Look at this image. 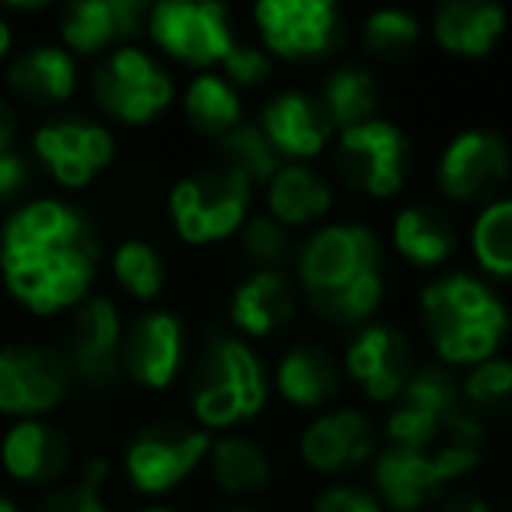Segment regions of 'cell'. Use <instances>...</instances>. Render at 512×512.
Wrapping results in <instances>:
<instances>
[{
    "label": "cell",
    "mask_w": 512,
    "mask_h": 512,
    "mask_svg": "<svg viewBox=\"0 0 512 512\" xmlns=\"http://www.w3.org/2000/svg\"><path fill=\"white\" fill-rule=\"evenodd\" d=\"M302 299L334 327H365L386 299L383 242L362 221H330L295 253Z\"/></svg>",
    "instance_id": "6da1fadb"
},
{
    "label": "cell",
    "mask_w": 512,
    "mask_h": 512,
    "mask_svg": "<svg viewBox=\"0 0 512 512\" xmlns=\"http://www.w3.org/2000/svg\"><path fill=\"white\" fill-rule=\"evenodd\" d=\"M418 313L435 358L446 369H474L498 355L512 330L502 295L470 271H449L418 292Z\"/></svg>",
    "instance_id": "7a4b0ae2"
},
{
    "label": "cell",
    "mask_w": 512,
    "mask_h": 512,
    "mask_svg": "<svg viewBox=\"0 0 512 512\" xmlns=\"http://www.w3.org/2000/svg\"><path fill=\"white\" fill-rule=\"evenodd\" d=\"M271 400V379L249 341L214 330L190 376L193 425L211 435L253 421Z\"/></svg>",
    "instance_id": "3957f363"
},
{
    "label": "cell",
    "mask_w": 512,
    "mask_h": 512,
    "mask_svg": "<svg viewBox=\"0 0 512 512\" xmlns=\"http://www.w3.org/2000/svg\"><path fill=\"white\" fill-rule=\"evenodd\" d=\"M484 425L449 435L432 449H400L379 446L372 460V491L386 512H421L439 502L442 491L456 477L470 474L481 463Z\"/></svg>",
    "instance_id": "277c9868"
},
{
    "label": "cell",
    "mask_w": 512,
    "mask_h": 512,
    "mask_svg": "<svg viewBox=\"0 0 512 512\" xmlns=\"http://www.w3.org/2000/svg\"><path fill=\"white\" fill-rule=\"evenodd\" d=\"M99 271V239L74 246H0V278L32 316L78 309Z\"/></svg>",
    "instance_id": "5b68a950"
},
{
    "label": "cell",
    "mask_w": 512,
    "mask_h": 512,
    "mask_svg": "<svg viewBox=\"0 0 512 512\" xmlns=\"http://www.w3.org/2000/svg\"><path fill=\"white\" fill-rule=\"evenodd\" d=\"M256 186L239 169L214 162L176 179L169 190V221L186 246H218L249 221Z\"/></svg>",
    "instance_id": "8992f818"
},
{
    "label": "cell",
    "mask_w": 512,
    "mask_h": 512,
    "mask_svg": "<svg viewBox=\"0 0 512 512\" xmlns=\"http://www.w3.org/2000/svg\"><path fill=\"white\" fill-rule=\"evenodd\" d=\"M481 425L460 397V383L446 365H421L407 379L404 393L390 404L383 421L386 446L432 449L449 435Z\"/></svg>",
    "instance_id": "52a82bcc"
},
{
    "label": "cell",
    "mask_w": 512,
    "mask_h": 512,
    "mask_svg": "<svg viewBox=\"0 0 512 512\" xmlns=\"http://www.w3.org/2000/svg\"><path fill=\"white\" fill-rule=\"evenodd\" d=\"M92 99L109 120L144 127L176 102V81L158 57L130 43L99 60L92 74Z\"/></svg>",
    "instance_id": "ba28073f"
},
{
    "label": "cell",
    "mask_w": 512,
    "mask_h": 512,
    "mask_svg": "<svg viewBox=\"0 0 512 512\" xmlns=\"http://www.w3.org/2000/svg\"><path fill=\"white\" fill-rule=\"evenodd\" d=\"M211 442L214 435L197 428L193 421H148L123 449L127 481L134 484V491L148 498L169 495L197 474V467L211 453Z\"/></svg>",
    "instance_id": "9c48e42d"
},
{
    "label": "cell",
    "mask_w": 512,
    "mask_h": 512,
    "mask_svg": "<svg viewBox=\"0 0 512 512\" xmlns=\"http://www.w3.org/2000/svg\"><path fill=\"white\" fill-rule=\"evenodd\" d=\"M334 169L348 190L372 200H393L411 172V141L397 123L376 116L337 134Z\"/></svg>",
    "instance_id": "30bf717a"
},
{
    "label": "cell",
    "mask_w": 512,
    "mask_h": 512,
    "mask_svg": "<svg viewBox=\"0 0 512 512\" xmlns=\"http://www.w3.org/2000/svg\"><path fill=\"white\" fill-rule=\"evenodd\" d=\"M144 32L165 57L197 74L214 71L235 46L228 8L211 0H162L148 11Z\"/></svg>",
    "instance_id": "8fae6325"
},
{
    "label": "cell",
    "mask_w": 512,
    "mask_h": 512,
    "mask_svg": "<svg viewBox=\"0 0 512 512\" xmlns=\"http://www.w3.org/2000/svg\"><path fill=\"white\" fill-rule=\"evenodd\" d=\"M260 46L274 60H327L344 43V18L334 0H260L253 4Z\"/></svg>",
    "instance_id": "7c38bea8"
},
{
    "label": "cell",
    "mask_w": 512,
    "mask_h": 512,
    "mask_svg": "<svg viewBox=\"0 0 512 512\" xmlns=\"http://www.w3.org/2000/svg\"><path fill=\"white\" fill-rule=\"evenodd\" d=\"M512 172V148L498 130L470 127L449 137L435 165V186L453 204H488Z\"/></svg>",
    "instance_id": "4fadbf2b"
},
{
    "label": "cell",
    "mask_w": 512,
    "mask_h": 512,
    "mask_svg": "<svg viewBox=\"0 0 512 512\" xmlns=\"http://www.w3.org/2000/svg\"><path fill=\"white\" fill-rule=\"evenodd\" d=\"M74 372L64 351L46 344H4L0 348V414L43 418L71 393Z\"/></svg>",
    "instance_id": "5bb4252c"
},
{
    "label": "cell",
    "mask_w": 512,
    "mask_h": 512,
    "mask_svg": "<svg viewBox=\"0 0 512 512\" xmlns=\"http://www.w3.org/2000/svg\"><path fill=\"white\" fill-rule=\"evenodd\" d=\"M32 155L64 190H85L116 158V137L109 127L85 116H57L36 127Z\"/></svg>",
    "instance_id": "9a60e30c"
},
{
    "label": "cell",
    "mask_w": 512,
    "mask_h": 512,
    "mask_svg": "<svg viewBox=\"0 0 512 512\" xmlns=\"http://www.w3.org/2000/svg\"><path fill=\"white\" fill-rule=\"evenodd\" d=\"M341 369L369 404L390 407L404 393L407 379L414 376L411 341L393 323L372 320L355 330L351 344L344 348Z\"/></svg>",
    "instance_id": "2e32d148"
},
{
    "label": "cell",
    "mask_w": 512,
    "mask_h": 512,
    "mask_svg": "<svg viewBox=\"0 0 512 512\" xmlns=\"http://www.w3.org/2000/svg\"><path fill=\"white\" fill-rule=\"evenodd\" d=\"M379 453V428L358 407H327L299 435V456L309 470L327 477L372 467Z\"/></svg>",
    "instance_id": "e0dca14e"
},
{
    "label": "cell",
    "mask_w": 512,
    "mask_h": 512,
    "mask_svg": "<svg viewBox=\"0 0 512 512\" xmlns=\"http://www.w3.org/2000/svg\"><path fill=\"white\" fill-rule=\"evenodd\" d=\"M186 362V327L169 309H148L123 330L120 365L144 390H169Z\"/></svg>",
    "instance_id": "ac0fdd59"
},
{
    "label": "cell",
    "mask_w": 512,
    "mask_h": 512,
    "mask_svg": "<svg viewBox=\"0 0 512 512\" xmlns=\"http://www.w3.org/2000/svg\"><path fill=\"white\" fill-rule=\"evenodd\" d=\"M123 320L120 309L106 295H88L74 309L71 330H67V362L71 372L81 376L88 386H106L123 372L120 351H123Z\"/></svg>",
    "instance_id": "d6986e66"
},
{
    "label": "cell",
    "mask_w": 512,
    "mask_h": 512,
    "mask_svg": "<svg viewBox=\"0 0 512 512\" xmlns=\"http://www.w3.org/2000/svg\"><path fill=\"white\" fill-rule=\"evenodd\" d=\"M256 127L264 130V137L278 151L281 162L302 165H313V158H320L337 137L320 99L313 92H299V88L271 95L260 109Z\"/></svg>",
    "instance_id": "ffe728a7"
},
{
    "label": "cell",
    "mask_w": 512,
    "mask_h": 512,
    "mask_svg": "<svg viewBox=\"0 0 512 512\" xmlns=\"http://www.w3.org/2000/svg\"><path fill=\"white\" fill-rule=\"evenodd\" d=\"M148 11L141 0H74L60 11V46L74 60L113 53L144 32Z\"/></svg>",
    "instance_id": "44dd1931"
},
{
    "label": "cell",
    "mask_w": 512,
    "mask_h": 512,
    "mask_svg": "<svg viewBox=\"0 0 512 512\" xmlns=\"http://www.w3.org/2000/svg\"><path fill=\"white\" fill-rule=\"evenodd\" d=\"M0 467L25 488H50L71 467V439L43 418H25L0 439Z\"/></svg>",
    "instance_id": "7402d4cb"
},
{
    "label": "cell",
    "mask_w": 512,
    "mask_h": 512,
    "mask_svg": "<svg viewBox=\"0 0 512 512\" xmlns=\"http://www.w3.org/2000/svg\"><path fill=\"white\" fill-rule=\"evenodd\" d=\"M299 313V285L288 271H253L228 299V320L242 341H264L288 327Z\"/></svg>",
    "instance_id": "603a6c76"
},
{
    "label": "cell",
    "mask_w": 512,
    "mask_h": 512,
    "mask_svg": "<svg viewBox=\"0 0 512 512\" xmlns=\"http://www.w3.org/2000/svg\"><path fill=\"white\" fill-rule=\"evenodd\" d=\"M509 29V11L495 0H446L432 11V36L456 60H484Z\"/></svg>",
    "instance_id": "cb8c5ba5"
},
{
    "label": "cell",
    "mask_w": 512,
    "mask_h": 512,
    "mask_svg": "<svg viewBox=\"0 0 512 512\" xmlns=\"http://www.w3.org/2000/svg\"><path fill=\"white\" fill-rule=\"evenodd\" d=\"M344 369L330 348L313 341L292 344L274 365V393L299 411H327L341 397Z\"/></svg>",
    "instance_id": "d4e9b609"
},
{
    "label": "cell",
    "mask_w": 512,
    "mask_h": 512,
    "mask_svg": "<svg viewBox=\"0 0 512 512\" xmlns=\"http://www.w3.org/2000/svg\"><path fill=\"white\" fill-rule=\"evenodd\" d=\"M8 88L36 109L64 106L78 92V60L60 43H39L8 64Z\"/></svg>",
    "instance_id": "484cf974"
},
{
    "label": "cell",
    "mask_w": 512,
    "mask_h": 512,
    "mask_svg": "<svg viewBox=\"0 0 512 512\" xmlns=\"http://www.w3.org/2000/svg\"><path fill=\"white\" fill-rule=\"evenodd\" d=\"M456 225L439 204H404L393 214L390 225V246L400 260H407L418 271H435V267L449 264V256L456 253Z\"/></svg>",
    "instance_id": "4316f807"
},
{
    "label": "cell",
    "mask_w": 512,
    "mask_h": 512,
    "mask_svg": "<svg viewBox=\"0 0 512 512\" xmlns=\"http://www.w3.org/2000/svg\"><path fill=\"white\" fill-rule=\"evenodd\" d=\"M334 211V186L320 169L302 162H285L267 183V214L288 232L313 228Z\"/></svg>",
    "instance_id": "83f0119b"
},
{
    "label": "cell",
    "mask_w": 512,
    "mask_h": 512,
    "mask_svg": "<svg viewBox=\"0 0 512 512\" xmlns=\"http://www.w3.org/2000/svg\"><path fill=\"white\" fill-rule=\"evenodd\" d=\"M95 228L67 200H29L0 228V246H74L92 242Z\"/></svg>",
    "instance_id": "f1b7e54d"
},
{
    "label": "cell",
    "mask_w": 512,
    "mask_h": 512,
    "mask_svg": "<svg viewBox=\"0 0 512 512\" xmlns=\"http://www.w3.org/2000/svg\"><path fill=\"white\" fill-rule=\"evenodd\" d=\"M207 467H211L214 488L228 498L264 495L274 484V460L267 453V446L239 432L214 435Z\"/></svg>",
    "instance_id": "f546056e"
},
{
    "label": "cell",
    "mask_w": 512,
    "mask_h": 512,
    "mask_svg": "<svg viewBox=\"0 0 512 512\" xmlns=\"http://www.w3.org/2000/svg\"><path fill=\"white\" fill-rule=\"evenodd\" d=\"M316 99H320L330 127L341 134V130H351L379 116V78L365 64H337L323 78Z\"/></svg>",
    "instance_id": "4dcf8cb0"
},
{
    "label": "cell",
    "mask_w": 512,
    "mask_h": 512,
    "mask_svg": "<svg viewBox=\"0 0 512 512\" xmlns=\"http://www.w3.org/2000/svg\"><path fill=\"white\" fill-rule=\"evenodd\" d=\"M467 242L484 281L512 285V197H495L477 207Z\"/></svg>",
    "instance_id": "1f68e13d"
},
{
    "label": "cell",
    "mask_w": 512,
    "mask_h": 512,
    "mask_svg": "<svg viewBox=\"0 0 512 512\" xmlns=\"http://www.w3.org/2000/svg\"><path fill=\"white\" fill-rule=\"evenodd\" d=\"M183 113L197 134L218 141L242 123V95L218 71H200L183 92Z\"/></svg>",
    "instance_id": "d6a6232c"
},
{
    "label": "cell",
    "mask_w": 512,
    "mask_h": 512,
    "mask_svg": "<svg viewBox=\"0 0 512 512\" xmlns=\"http://www.w3.org/2000/svg\"><path fill=\"white\" fill-rule=\"evenodd\" d=\"M425 39V25L414 11L404 8H379L369 11L362 22V50L379 64H400L418 53Z\"/></svg>",
    "instance_id": "836d02e7"
},
{
    "label": "cell",
    "mask_w": 512,
    "mask_h": 512,
    "mask_svg": "<svg viewBox=\"0 0 512 512\" xmlns=\"http://www.w3.org/2000/svg\"><path fill=\"white\" fill-rule=\"evenodd\" d=\"M214 155H218V162L228 165V169H239L253 186H267L278 176L281 165H285L278 158V151L271 148V141L264 137V130L246 120L214 141Z\"/></svg>",
    "instance_id": "e575fe53"
},
{
    "label": "cell",
    "mask_w": 512,
    "mask_h": 512,
    "mask_svg": "<svg viewBox=\"0 0 512 512\" xmlns=\"http://www.w3.org/2000/svg\"><path fill=\"white\" fill-rule=\"evenodd\" d=\"M113 278L130 299L137 302H155L165 288V260L151 242L144 239H127L113 249Z\"/></svg>",
    "instance_id": "d590c367"
},
{
    "label": "cell",
    "mask_w": 512,
    "mask_h": 512,
    "mask_svg": "<svg viewBox=\"0 0 512 512\" xmlns=\"http://www.w3.org/2000/svg\"><path fill=\"white\" fill-rule=\"evenodd\" d=\"M239 249L253 271H285L288 260H295L299 253L295 235L285 225H278L271 214H249L239 232Z\"/></svg>",
    "instance_id": "8d00e7d4"
},
{
    "label": "cell",
    "mask_w": 512,
    "mask_h": 512,
    "mask_svg": "<svg viewBox=\"0 0 512 512\" xmlns=\"http://www.w3.org/2000/svg\"><path fill=\"white\" fill-rule=\"evenodd\" d=\"M106 481H109V460L106 456H92L78 481L53 488L46 495V502L39 505V512H109Z\"/></svg>",
    "instance_id": "74e56055"
},
{
    "label": "cell",
    "mask_w": 512,
    "mask_h": 512,
    "mask_svg": "<svg viewBox=\"0 0 512 512\" xmlns=\"http://www.w3.org/2000/svg\"><path fill=\"white\" fill-rule=\"evenodd\" d=\"M460 397L467 411H495L512 400V358H488V362L467 369L460 383Z\"/></svg>",
    "instance_id": "f35d334b"
},
{
    "label": "cell",
    "mask_w": 512,
    "mask_h": 512,
    "mask_svg": "<svg viewBox=\"0 0 512 512\" xmlns=\"http://www.w3.org/2000/svg\"><path fill=\"white\" fill-rule=\"evenodd\" d=\"M218 74L235 88V92H242V88L253 92V88H260V85L271 81L274 57L260 43H239V39H235V46L218 64Z\"/></svg>",
    "instance_id": "ab89813d"
},
{
    "label": "cell",
    "mask_w": 512,
    "mask_h": 512,
    "mask_svg": "<svg viewBox=\"0 0 512 512\" xmlns=\"http://www.w3.org/2000/svg\"><path fill=\"white\" fill-rule=\"evenodd\" d=\"M309 512H386L383 502L376 498V491L358 488V484L334 481L323 491H316L313 509Z\"/></svg>",
    "instance_id": "60d3db41"
},
{
    "label": "cell",
    "mask_w": 512,
    "mask_h": 512,
    "mask_svg": "<svg viewBox=\"0 0 512 512\" xmlns=\"http://www.w3.org/2000/svg\"><path fill=\"white\" fill-rule=\"evenodd\" d=\"M32 183V165L18 148L0 151V204L18 200Z\"/></svg>",
    "instance_id": "b9f144b4"
},
{
    "label": "cell",
    "mask_w": 512,
    "mask_h": 512,
    "mask_svg": "<svg viewBox=\"0 0 512 512\" xmlns=\"http://www.w3.org/2000/svg\"><path fill=\"white\" fill-rule=\"evenodd\" d=\"M18 141V109L11 99L0 95V151H11Z\"/></svg>",
    "instance_id": "7bdbcfd3"
},
{
    "label": "cell",
    "mask_w": 512,
    "mask_h": 512,
    "mask_svg": "<svg viewBox=\"0 0 512 512\" xmlns=\"http://www.w3.org/2000/svg\"><path fill=\"white\" fill-rule=\"evenodd\" d=\"M439 512H495V509H491V502H484L481 495L460 491V495H449Z\"/></svg>",
    "instance_id": "ee69618b"
},
{
    "label": "cell",
    "mask_w": 512,
    "mask_h": 512,
    "mask_svg": "<svg viewBox=\"0 0 512 512\" xmlns=\"http://www.w3.org/2000/svg\"><path fill=\"white\" fill-rule=\"evenodd\" d=\"M11 43H15V39H11V25L4 22V18H0V64H4V60H8Z\"/></svg>",
    "instance_id": "f6af8a7d"
},
{
    "label": "cell",
    "mask_w": 512,
    "mask_h": 512,
    "mask_svg": "<svg viewBox=\"0 0 512 512\" xmlns=\"http://www.w3.org/2000/svg\"><path fill=\"white\" fill-rule=\"evenodd\" d=\"M0 512H22V509H18V502H15V498L0 495Z\"/></svg>",
    "instance_id": "bcb514c9"
},
{
    "label": "cell",
    "mask_w": 512,
    "mask_h": 512,
    "mask_svg": "<svg viewBox=\"0 0 512 512\" xmlns=\"http://www.w3.org/2000/svg\"><path fill=\"white\" fill-rule=\"evenodd\" d=\"M137 512H179V509H172V505H144V509H137Z\"/></svg>",
    "instance_id": "7dc6e473"
},
{
    "label": "cell",
    "mask_w": 512,
    "mask_h": 512,
    "mask_svg": "<svg viewBox=\"0 0 512 512\" xmlns=\"http://www.w3.org/2000/svg\"><path fill=\"white\" fill-rule=\"evenodd\" d=\"M218 512H256V509H249V505H225V509H218Z\"/></svg>",
    "instance_id": "c3c4849f"
}]
</instances>
